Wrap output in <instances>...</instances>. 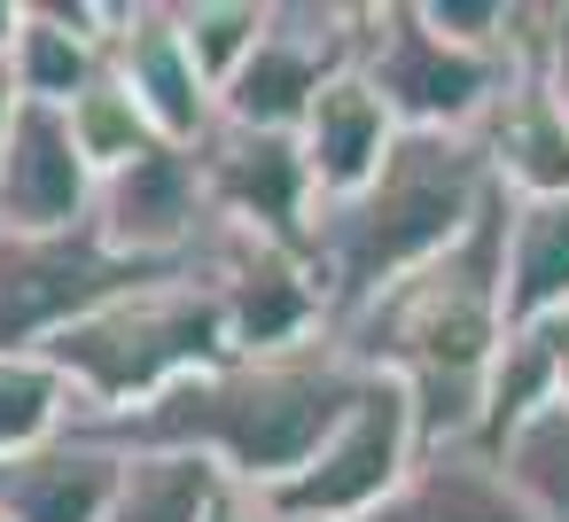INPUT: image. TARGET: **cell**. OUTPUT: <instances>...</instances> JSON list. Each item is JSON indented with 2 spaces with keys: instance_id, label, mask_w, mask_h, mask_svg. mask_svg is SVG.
<instances>
[{
  "instance_id": "1",
  "label": "cell",
  "mask_w": 569,
  "mask_h": 522,
  "mask_svg": "<svg viewBox=\"0 0 569 522\" xmlns=\"http://www.w3.org/2000/svg\"><path fill=\"white\" fill-rule=\"evenodd\" d=\"M351 390H359V367L336 343L273 351V359H219V367L172 382L164 398H149L141 413L102 421V436H118L133 452H188L219 483L266 499L320 452V436L336 429Z\"/></svg>"
},
{
  "instance_id": "2",
  "label": "cell",
  "mask_w": 569,
  "mask_h": 522,
  "mask_svg": "<svg viewBox=\"0 0 569 522\" xmlns=\"http://www.w3.org/2000/svg\"><path fill=\"white\" fill-rule=\"evenodd\" d=\"M483 203H491V180H483L476 141H460V133H398L382 172L359 195L312 203L297 250L328 289V335H336V320H351L359 304H375L382 289H398L406 273L445 258L476 227Z\"/></svg>"
},
{
  "instance_id": "3",
  "label": "cell",
  "mask_w": 569,
  "mask_h": 522,
  "mask_svg": "<svg viewBox=\"0 0 569 522\" xmlns=\"http://www.w3.org/2000/svg\"><path fill=\"white\" fill-rule=\"evenodd\" d=\"M40 359L71 382L79 421L102 429V421L141 413L149 398H164L172 382L219 367L227 359V320H219V297H211L203 265H172V273H141L133 289L102 297Z\"/></svg>"
},
{
  "instance_id": "4",
  "label": "cell",
  "mask_w": 569,
  "mask_h": 522,
  "mask_svg": "<svg viewBox=\"0 0 569 522\" xmlns=\"http://www.w3.org/2000/svg\"><path fill=\"white\" fill-rule=\"evenodd\" d=\"M351 71L367 79V94L390 110L398 133H460V141L483 126V110L515 79L507 56H476V48L437 40L413 0H359Z\"/></svg>"
},
{
  "instance_id": "5",
  "label": "cell",
  "mask_w": 569,
  "mask_h": 522,
  "mask_svg": "<svg viewBox=\"0 0 569 522\" xmlns=\"http://www.w3.org/2000/svg\"><path fill=\"white\" fill-rule=\"evenodd\" d=\"M413 452H421V436H413L406 390L390 374H359V390L336 413V429L320 436V452L281 491H266L258 506L273 522H359V514H375L406 483Z\"/></svg>"
},
{
  "instance_id": "6",
  "label": "cell",
  "mask_w": 569,
  "mask_h": 522,
  "mask_svg": "<svg viewBox=\"0 0 569 522\" xmlns=\"http://www.w3.org/2000/svg\"><path fill=\"white\" fill-rule=\"evenodd\" d=\"M359 9L351 0H266V32L242 56V71L219 87V126L234 133H297L312 94L351 71Z\"/></svg>"
},
{
  "instance_id": "7",
  "label": "cell",
  "mask_w": 569,
  "mask_h": 522,
  "mask_svg": "<svg viewBox=\"0 0 569 522\" xmlns=\"http://www.w3.org/2000/svg\"><path fill=\"white\" fill-rule=\"evenodd\" d=\"M196 265H203V281L219 297L227 359H273V351L328 343V289L305 265V250H281V242L211 227V242H203Z\"/></svg>"
},
{
  "instance_id": "8",
  "label": "cell",
  "mask_w": 569,
  "mask_h": 522,
  "mask_svg": "<svg viewBox=\"0 0 569 522\" xmlns=\"http://www.w3.org/2000/svg\"><path fill=\"white\" fill-rule=\"evenodd\" d=\"M94 242L110 258H126L133 273H172L196 265L211 242V195H203V164L196 149H141L133 164L94 180V211H87Z\"/></svg>"
},
{
  "instance_id": "9",
  "label": "cell",
  "mask_w": 569,
  "mask_h": 522,
  "mask_svg": "<svg viewBox=\"0 0 569 522\" xmlns=\"http://www.w3.org/2000/svg\"><path fill=\"white\" fill-rule=\"evenodd\" d=\"M141 273L94 242V227L63 234H0V351H48L71 320L102 297L133 289Z\"/></svg>"
},
{
  "instance_id": "10",
  "label": "cell",
  "mask_w": 569,
  "mask_h": 522,
  "mask_svg": "<svg viewBox=\"0 0 569 522\" xmlns=\"http://www.w3.org/2000/svg\"><path fill=\"white\" fill-rule=\"evenodd\" d=\"M102 71L126 87V102L141 110V126L164 149H196L219 126L211 87L196 79L180 24H172V0H110V32H102Z\"/></svg>"
},
{
  "instance_id": "11",
  "label": "cell",
  "mask_w": 569,
  "mask_h": 522,
  "mask_svg": "<svg viewBox=\"0 0 569 522\" xmlns=\"http://www.w3.org/2000/svg\"><path fill=\"white\" fill-rule=\"evenodd\" d=\"M196 164H203V195H211V219H219V227L258 234V242H281V250L305 242L312 188H305V164H297V141H289V133H234V126H211V133L196 141Z\"/></svg>"
},
{
  "instance_id": "12",
  "label": "cell",
  "mask_w": 569,
  "mask_h": 522,
  "mask_svg": "<svg viewBox=\"0 0 569 522\" xmlns=\"http://www.w3.org/2000/svg\"><path fill=\"white\" fill-rule=\"evenodd\" d=\"M94 211V172L79 164L63 110L17 102L0 126V234H63L87 227Z\"/></svg>"
},
{
  "instance_id": "13",
  "label": "cell",
  "mask_w": 569,
  "mask_h": 522,
  "mask_svg": "<svg viewBox=\"0 0 569 522\" xmlns=\"http://www.w3.org/2000/svg\"><path fill=\"white\" fill-rule=\"evenodd\" d=\"M126 475V444L71 421L63 436L0 460V522H102Z\"/></svg>"
},
{
  "instance_id": "14",
  "label": "cell",
  "mask_w": 569,
  "mask_h": 522,
  "mask_svg": "<svg viewBox=\"0 0 569 522\" xmlns=\"http://www.w3.org/2000/svg\"><path fill=\"white\" fill-rule=\"evenodd\" d=\"M468 141H476L483 180H491L499 203L522 211V203H553V195H569V118L553 110V94H546L538 71H515Z\"/></svg>"
},
{
  "instance_id": "15",
  "label": "cell",
  "mask_w": 569,
  "mask_h": 522,
  "mask_svg": "<svg viewBox=\"0 0 569 522\" xmlns=\"http://www.w3.org/2000/svg\"><path fill=\"white\" fill-rule=\"evenodd\" d=\"M289 141H297V164H305L312 203H343V195H359V188L382 172L398 126H390V110L367 94L359 71H336V79L312 94V110L297 118Z\"/></svg>"
},
{
  "instance_id": "16",
  "label": "cell",
  "mask_w": 569,
  "mask_h": 522,
  "mask_svg": "<svg viewBox=\"0 0 569 522\" xmlns=\"http://www.w3.org/2000/svg\"><path fill=\"white\" fill-rule=\"evenodd\" d=\"M102 32H110V0H24L17 17V40H9V87L17 102H40V110H63L71 94H87L102 79Z\"/></svg>"
},
{
  "instance_id": "17",
  "label": "cell",
  "mask_w": 569,
  "mask_h": 522,
  "mask_svg": "<svg viewBox=\"0 0 569 522\" xmlns=\"http://www.w3.org/2000/svg\"><path fill=\"white\" fill-rule=\"evenodd\" d=\"M359 522H530V514L507 491V475L491 468V452L445 444V452H413L406 483Z\"/></svg>"
},
{
  "instance_id": "18",
  "label": "cell",
  "mask_w": 569,
  "mask_h": 522,
  "mask_svg": "<svg viewBox=\"0 0 569 522\" xmlns=\"http://www.w3.org/2000/svg\"><path fill=\"white\" fill-rule=\"evenodd\" d=\"M569 312V195L507 203V328H538Z\"/></svg>"
},
{
  "instance_id": "19",
  "label": "cell",
  "mask_w": 569,
  "mask_h": 522,
  "mask_svg": "<svg viewBox=\"0 0 569 522\" xmlns=\"http://www.w3.org/2000/svg\"><path fill=\"white\" fill-rule=\"evenodd\" d=\"M538 405H553V335L546 328H507L491 367H483V390H476V452H491Z\"/></svg>"
},
{
  "instance_id": "20",
  "label": "cell",
  "mask_w": 569,
  "mask_h": 522,
  "mask_svg": "<svg viewBox=\"0 0 569 522\" xmlns=\"http://www.w3.org/2000/svg\"><path fill=\"white\" fill-rule=\"evenodd\" d=\"M491 468L507 475L530 522H569V413L561 405H538L530 421H515L491 444Z\"/></svg>"
},
{
  "instance_id": "21",
  "label": "cell",
  "mask_w": 569,
  "mask_h": 522,
  "mask_svg": "<svg viewBox=\"0 0 569 522\" xmlns=\"http://www.w3.org/2000/svg\"><path fill=\"white\" fill-rule=\"evenodd\" d=\"M219 499V475L188 452H133L126 444V475L110 491L102 522H203V506Z\"/></svg>"
},
{
  "instance_id": "22",
  "label": "cell",
  "mask_w": 569,
  "mask_h": 522,
  "mask_svg": "<svg viewBox=\"0 0 569 522\" xmlns=\"http://www.w3.org/2000/svg\"><path fill=\"white\" fill-rule=\"evenodd\" d=\"M71 421H79L71 382L40 351H0V460H17V452L63 436Z\"/></svg>"
},
{
  "instance_id": "23",
  "label": "cell",
  "mask_w": 569,
  "mask_h": 522,
  "mask_svg": "<svg viewBox=\"0 0 569 522\" xmlns=\"http://www.w3.org/2000/svg\"><path fill=\"white\" fill-rule=\"evenodd\" d=\"M172 24H180V48H188L196 79L219 102V87L242 71V56L266 32V0H172Z\"/></svg>"
},
{
  "instance_id": "24",
  "label": "cell",
  "mask_w": 569,
  "mask_h": 522,
  "mask_svg": "<svg viewBox=\"0 0 569 522\" xmlns=\"http://www.w3.org/2000/svg\"><path fill=\"white\" fill-rule=\"evenodd\" d=\"M63 133H71V149H79V164L102 180V172H118V164H133L141 149H157V133L141 126V110L126 102V87L102 71L87 94H71L63 102Z\"/></svg>"
},
{
  "instance_id": "25",
  "label": "cell",
  "mask_w": 569,
  "mask_h": 522,
  "mask_svg": "<svg viewBox=\"0 0 569 522\" xmlns=\"http://www.w3.org/2000/svg\"><path fill=\"white\" fill-rule=\"evenodd\" d=\"M530 71L546 79L553 110L569 118V0H546V9H538V56H530Z\"/></svg>"
},
{
  "instance_id": "26",
  "label": "cell",
  "mask_w": 569,
  "mask_h": 522,
  "mask_svg": "<svg viewBox=\"0 0 569 522\" xmlns=\"http://www.w3.org/2000/svg\"><path fill=\"white\" fill-rule=\"evenodd\" d=\"M203 522H273V514H266V506H258L250 491H234V483H219V499L203 506Z\"/></svg>"
},
{
  "instance_id": "27",
  "label": "cell",
  "mask_w": 569,
  "mask_h": 522,
  "mask_svg": "<svg viewBox=\"0 0 569 522\" xmlns=\"http://www.w3.org/2000/svg\"><path fill=\"white\" fill-rule=\"evenodd\" d=\"M546 335H553V405L569 413V312H553V320H538Z\"/></svg>"
},
{
  "instance_id": "28",
  "label": "cell",
  "mask_w": 569,
  "mask_h": 522,
  "mask_svg": "<svg viewBox=\"0 0 569 522\" xmlns=\"http://www.w3.org/2000/svg\"><path fill=\"white\" fill-rule=\"evenodd\" d=\"M17 17H24V0H0V63H9V40H17Z\"/></svg>"
},
{
  "instance_id": "29",
  "label": "cell",
  "mask_w": 569,
  "mask_h": 522,
  "mask_svg": "<svg viewBox=\"0 0 569 522\" xmlns=\"http://www.w3.org/2000/svg\"><path fill=\"white\" fill-rule=\"evenodd\" d=\"M9 110H17V87H9V63H0V126H9Z\"/></svg>"
}]
</instances>
